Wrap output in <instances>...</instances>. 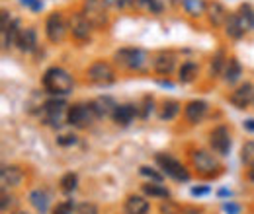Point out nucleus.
<instances>
[{"label": "nucleus", "instance_id": "37998d69", "mask_svg": "<svg viewBox=\"0 0 254 214\" xmlns=\"http://www.w3.org/2000/svg\"><path fill=\"white\" fill-rule=\"evenodd\" d=\"M223 211H225L227 214H241V207L229 201V203H225V205H223Z\"/></svg>", "mask_w": 254, "mask_h": 214}, {"label": "nucleus", "instance_id": "c85d7f7f", "mask_svg": "<svg viewBox=\"0 0 254 214\" xmlns=\"http://www.w3.org/2000/svg\"><path fill=\"white\" fill-rule=\"evenodd\" d=\"M182 6L184 10L190 14V16H201L205 14V8H207V2L205 0H182Z\"/></svg>", "mask_w": 254, "mask_h": 214}, {"label": "nucleus", "instance_id": "20e7f679", "mask_svg": "<svg viewBox=\"0 0 254 214\" xmlns=\"http://www.w3.org/2000/svg\"><path fill=\"white\" fill-rule=\"evenodd\" d=\"M68 31H70L68 20L64 18V14L61 10H55V12H51L47 16V20H45V37L49 39V43H53V45L63 43Z\"/></svg>", "mask_w": 254, "mask_h": 214}, {"label": "nucleus", "instance_id": "f704fd0d", "mask_svg": "<svg viewBox=\"0 0 254 214\" xmlns=\"http://www.w3.org/2000/svg\"><path fill=\"white\" fill-rule=\"evenodd\" d=\"M137 0H106L108 8H114V10H126L129 6H133Z\"/></svg>", "mask_w": 254, "mask_h": 214}, {"label": "nucleus", "instance_id": "c03bdc74", "mask_svg": "<svg viewBox=\"0 0 254 214\" xmlns=\"http://www.w3.org/2000/svg\"><path fill=\"white\" fill-rule=\"evenodd\" d=\"M207 191H209L207 187H203V189H197V187H193V189H191V195H205Z\"/></svg>", "mask_w": 254, "mask_h": 214}, {"label": "nucleus", "instance_id": "7ed1b4c3", "mask_svg": "<svg viewBox=\"0 0 254 214\" xmlns=\"http://www.w3.org/2000/svg\"><path fill=\"white\" fill-rule=\"evenodd\" d=\"M114 61L116 64H120L122 68L127 70H135V72H141L147 68L149 64V55L141 49H120L114 53Z\"/></svg>", "mask_w": 254, "mask_h": 214}, {"label": "nucleus", "instance_id": "72a5a7b5", "mask_svg": "<svg viewBox=\"0 0 254 214\" xmlns=\"http://www.w3.org/2000/svg\"><path fill=\"white\" fill-rule=\"evenodd\" d=\"M160 214H184V211H180V207L174 205L172 201H164L160 205Z\"/></svg>", "mask_w": 254, "mask_h": 214}, {"label": "nucleus", "instance_id": "de8ad7c7", "mask_svg": "<svg viewBox=\"0 0 254 214\" xmlns=\"http://www.w3.org/2000/svg\"><path fill=\"white\" fill-rule=\"evenodd\" d=\"M249 179H251V181H254V166L249 170Z\"/></svg>", "mask_w": 254, "mask_h": 214}, {"label": "nucleus", "instance_id": "9d476101", "mask_svg": "<svg viewBox=\"0 0 254 214\" xmlns=\"http://www.w3.org/2000/svg\"><path fill=\"white\" fill-rule=\"evenodd\" d=\"M209 144H211V150L219 156H229L231 152V132L225 125L215 127L211 132H209Z\"/></svg>", "mask_w": 254, "mask_h": 214}, {"label": "nucleus", "instance_id": "f8f14e48", "mask_svg": "<svg viewBox=\"0 0 254 214\" xmlns=\"http://www.w3.org/2000/svg\"><path fill=\"white\" fill-rule=\"evenodd\" d=\"M231 103L237 107V109H247L251 103L254 101V86L251 82H245L241 84L235 92L231 93Z\"/></svg>", "mask_w": 254, "mask_h": 214}, {"label": "nucleus", "instance_id": "412c9836", "mask_svg": "<svg viewBox=\"0 0 254 214\" xmlns=\"http://www.w3.org/2000/svg\"><path fill=\"white\" fill-rule=\"evenodd\" d=\"M235 14L239 16V22H241L243 30H245V31H253L254 30V6H253V4L243 2Z\"/></svg>", "mask_w": 254, "mask_h": 214}, {"label": "nucleus", "instance_id": "c756f323", "mask_svg": "<svg viewBox=\"0 0 254 214\" xmlns=\"http://www.w3.org/2000/svg\"><path fill=\"white\" fill-rule=\"evenodd\" d=\"M59 185H61V189H63L64 193H72L76 189V185H78V175L72 173V171H68V173H64L63 177H61Z\"/></svg>", "mask_w": 254, "mask_h": 214}, {"label": "nucleus", "instance_id": "6e6552de", "mask_svg": "<svg viewBox=\"0 0 254 214\" xmlns=\"http://www.w3.org/2000/svg\"><path fill=\"white\" fill-rule=\"evenodd\" d=\"M68 107L63 99H49L43 103V121L51 127H61L66 121Z\"/></svg>", "mask_w": 254, "mask_h": 214}, {"label": "nucleus", "instance_id": "cd10ccee", "mask_svg": "<svg viewBox=\"0 0 254 214\" xmlns=\"http://www.w3.org/2000/svg\"><path fill=\"white\" fill-rule=\"evenodd\" d=\"M180 113V103L176 99H166L162 101V107H160V119L162 121H172L176 115Z\"/></svg>", "mask_w": 254, "mask_h": 214}, {"label": "nucleus", "instance_id": "a18cd8bd", "mask_svg": "<svg viewBox=\"0 0 254 214\" xmlns=\"http://www.w3.org/2000/svg\"><path fill=\"white\" fill-rule=\"evenodd\" d=\"M245 128H247V130H254V119H249V121H245Z\"/></svg>", "mask_w": 254, "mask_h": 214}, {"label": "nucleus", "instance_id": "a19ab883", "mask_svg": "<svg viewBox=\"0 0 254 214\" xmlns=\"http://www.w3.org/2000/svg\"><path fill=\"white\" fill-rule=\"evenodd\" d=\"M24 6H28L32 12H39L41 8H43V2L41 0H20Z\"/></svg>", "mask_w": 254, "mask_h": 214}, {"label": "nucleus", "instance_id": "6ab92c4d", "mask_svg": "<svg viewBox=\"0 0 254 214\" xmlns=\"http://www.w3.org/2000/svg\"><path fill=\"white\" fill-rule=\"evenodd\" d=\"M16 45H18V49L24 51V53L33 51L35 45H37V33H35V30H33V28H22L18 39H16Z\"/></svg>", "mask_w": 254, "mask_h": 214}, {"label": "nucleus", "instance_id": "09e8293b", "mask_svg": "<svg viewBox=\"0 0 254 214\" xmlns=\"http://www.w3.org/2000/svg\"><path fill=\"white\" fill-rule=\"evenodd\" d=\"M14 214H28V213H26V211H16Z\"/></svg>", "mask_w": 254, "mask_h": 214}, {"label": "nucleus", "instance_id": "7c9ffc66", "mask_svg": "<svg viewBox=\"0 0 254 214\" xmlns=\"http://www.w3.org/2000/svg\"><path fill=\"white\" fill-rule=\"evenodd\" d=\"M137 4L141 8H145L147 12H151V14H160L164 10V2L162 0H137Z\"/></svg>", "mask_w": 254, "mask_h": 214}, {"label": "nucleus", "instance_id": "4468645a", "mask_svg": "<svg viewBox=\"0 0 254 214\" xmlns=\"http://www.w3.org/2000/svg\"><path fill=\"white\" fill-rule=\"evenodd\" d=\"M174 66H176V55L170 53V51H160V53H157V57L153 59V70L157 74H160V76L172 74Z\"/></svg>", "mask_w": 254, "mask_h": 214}, {"label": "nucleus", "instance_id": "393cba45", "mask_svg": "<svg viewBox=\"0 0 254 214\" xmlns=\"http://www.w3.org/2000/svg\"><path fill=\"white\" fill-rule=\"evenodd\" d=\"M197 74H199V66L195 62H184L180 66V70H178V80L182 84H190V82H193L197 78Z\"/></svg>", "mask_w": 254, "mask_h": 214}, {"label": "nucleus", "instance_id": "2f4dec72", "mask_svg": "<svg viewBox=\"0 0 254 214\" xmlns=\"http://www.w3.org/2000/svg\"><path fill=\"white\" fill-rule=\"evenodd\" d=\"M241 160H243V164L249 166V168L254 166V142L253 140H249V142L243 146V150H241Z\"/></svg>", "mask_w": 254, "mask_h": 214}, {"label": "nucleus", "instance_id": "dca6fc26", "mask_svg": "<svg viewBox=\"0 0 254 214\" xmlns=\"http://www.w3.org/2000/svg\"><path fill=\"white\" fill-rule=\"evenodd\" d=\"M0 179H2V187L8 189V187H20L24 181V170L18 168V166H4L2 168V173H0Z\"/></svg>", "mask_w": 254, "mask_h": 214}, {"label": "nucleus", "instance_id": "79ce46f5", "mask_svg": "<svg viewBox=\"0 0 254 214\" xmlns=\"http://www.w3.org/2000/svg\"><path fill=\"white\" fill-rule=\"evenodd\" d=\"M143 101H145V111H143V119H147V117H149V113L153 111V103H155V99H153L151 95H145V97H143Z\"/></svg>", "mask_w": 254, "mask_h": 214}, {"label": "nucleus", "instance_id": "b1692460", "mask_svg": "<svg viewBox=\"0 0 254 214\" xmlns=\"http://www.w3.org/2000/svg\"><path fill=\"white\" fill-rule=\"evenodd\" d=\"M225 33H227L229 39H241V37L245 35V30H243V26H241L237 14H231V16L227 18V22H225Z\"/></svg>", "mask_w": 254, "mask_h": 214}, {"label": "nucleus", "instance_id": "a211bd4d", "mask_svg": "<svg viewBox=\"0 0 254 214\" xmlns=\"http://www.w3.org/2000/svg\"><path fill=\"white\" fill-rule=\"evenodd\" d=\"M124 209H126V214H147L149 209H151V205L141 195H129L126 199Z\"/></svg>", "mask_w": 254, "mask_h": 214}, {"label": "nucleus", "instance_id": "f257e3e1", "mask_svg": "<svg viewBox=\"0 0 254 214\" xmlns=\"http://www.w3.org/2000/svg\"><path fill=\"white\" fill-rule=\"evenodd\" d=\"M72 76L61 66H51L43 74V88L53 95H66L68 92H72Z\"/></svg>", "mask_w": 254, "mask_h": 214}, {"label": "nucleus", "instance_id": "0eeeda50", "mask_svg": "<svg viewBox=\"0 0 254 214\" xmlns=\"http://www.w3.org/2000/svg\"><path fill=\"white\" fill-rule=\"evenodd\" d=\"M191 164L197 170V173H201L205 177H211L221 170L217 158L211 152H207V150H193L191 152Z\"/></svg>", "mask_w": 254, "mask_h": 214}, {"label": "nucleus", "instance_id": "aec40b11", "mask_svg": "<svg viewBox=\"0 0 254 214\" xmlns=\"http://www.w3.org/2000/svg\"><path fill=\"white\" fill-rule=\"evenodd\" d=\"M92 105H94V111L98 117H114L116 107H118V103H116L112 97H108V95L94 99Z\"/></svg>", "mask_w": 254, "mask_h": 214}, {"label": "nucleus", "instance_id": "9b49d317", "mask_svg": "<svg viewBox=\"0 0 254 214\" xmlns=\"http://www.w3.org/2000/svg\"><path fill=\"white\" fill-rule=\"evenodd\" d=\"M68 28H70L72 37L78 39V41H86V39H90L92 30H94V26L84 18L82 12H74V14L68 18Z\"/></svg>", "mask_w": 254, "mask_h": 214}, {"label": "nucleus", "instance_id": "c9c22d12", "mask_svg": "<svg viewBox=\"0 0 254 214\" xmlns=\"http://www.w3.org/2000/svg\"><path fill=\"white\" fill-rule=\"evenodd\" d=\"M74 214H100V213H98V207H96L94 203H80V205H76Z\"/></svg>", "mask_w": 254, "mask_h": 214}, {"label": "nucleus", "instance_id": "58836bf2", "mask_svg": "<svg viewBox=\"0 0 254 214\" xmlns=\"http://www.w3.org/2000/svg\"><path fill=\"white\" fill-rule=\"evenodd\" d=\"M14 203H16V199H14V197H10V195L4 191V193H2V211H4V213H8V211L14 207Z\"/></svg>", "mask_w": 254, "mask_h": 214}, {"label": "nucleus", "instance_id": "bb28decb", "mask_svg": "<svg viewBox=\"0 0 254 214\" xmlns=\"http://www.w3.org/2000/svg\"><path fill=\"white\" fill-rule=\"evenodd\" d=\"M141 189H143V193H145L147 197H153V199H168V197H170V191H168L164 185H160L159 181L145 183Z\"/></svg>", "mask_w": 254, "mask_h": 214}, {"label": "nucleus", "instance_id": "e433bc0d", "mask_svg": "<svg viewBox=\"0 0 254 214\" xmlns=\"http://www.w3.org/2000/svg\"><path fill=\"white\" fill-rule=\"evenodd\" d=\"M141 175H145V177H149V179H153V181H162V175H160L159 171H155L153 168H149V166H141Z\"/></svg>", "mask_w": 254, "mask_h": 214}, {"label": "nucleus", "instance_id": "2eb2a0df", "mask_svg": "<svg viewBox=\"0 0 254 214\" xmlns=\"http://www.w3.org/2000/svg\"><path fill=\"white\" fill-rule=\"evenodd\" d=\"M207 109H209L207 101H203V99H193V101H190V103L184 107V117H186V121L191 123V125H197V123H201V119L205 117Z\"/></svg>", "mask_w": 254, "mask_h": 214}, {"label": "nucleus", "instance_id": "f3484780", "mask_svg": "<svg viewBox=\"0 0 254 214\" xmlns=\"http://www.w3.org/2000/svg\"><path fill=\"white\" fill-rule=\"evenodd\" d=\"M137 117V105L133 103H118L116 107V113H114V123L116 125H122V127H127L129 123H133V119Z\"/></svg>", "mask_w": 254, "mask_h": 214}, {"label": "nucleus", "instance_id": "49530a36", "mask_svg": "<svg viewBox=\"0 0 254 214\" xmlns=\"http://www.w3.org/2000/svg\"><path fill=\"white\" fill-rule=\"evenodd\" d=\"M184 214H201V211H195V209H186Z\"/></svg>", "mask_w": 254, "mask_h": 214}, {"label": "nucleus", "instance_id": "8fccbe9b", "mask_svg": "<svg viewBox=\"0 0 254 214\" xmlns=\"http://www.w3.org/2000/svg\"><path fill=\"white\" fill-rule=\"evenodd\" d=\"M253 103H254V101H253Z\"/></svg>", "mask_w": 254, "mask_h": 214}, {"label": "nucleus", "instance_id": "4be33fe9", "mask_svg": "<svg viewBox=\"0 0 254 214\" xmlns=\"http://www.w3.org/2000/svg\"><path fill=\"white\" fill-rule=\"evenodd\" d=\"M241 72H243V66H241L239 59H227L225 70H223V76H225L227 84H235L241 78Z\"/></svg>", "mask_w": 254, "mask_h": 214}, {"label": "nucleus", "instance_id": "473e14b6", "mask_svg": "<svg viewBox=\"0 0 254 214\" xmlns=\"http://www.w3.org/2000/svg\"><path fill=\"white\" fill-rule=\"evenodd\" d=\"M74 211H76V207L72 201H63L53 209V214H72Z\"/></svg>", "mask_w": 254, "mask_h": 214}, {"label": "nucleus", "instance_id": "4c0bfd02", "mask_svg": "<svg viewBox=\"0 0 254 214\" xmlns=\"http://www.w3.org/2000/svg\"><path fill=\"white\" fill-rule=\"evenodd\" d=\"M223 64H225V61H223V53H217V55H215V59H213V62H211V76L221 72Z\"/></svg>", "mask_w": 254, "mask_h": 214}, {"label": "nucleus", "instance_id": "5701e85b", "mask_svg": "<svg viewBox=\"0 0 254 214\" xmlns=\"http://www.w3.org/2000/svg\"><path fill=\"white\" fill-rule=\"evenodd\" d=\"M30 203H32L33 209H35L39 214H47V211H49V195H47L45 191H41V189L32 191V195H30Z\"/></svg>", "mask_w": 254, "mask_h": 214}, {"label": "nucleus", "instance_id": "423d86ee", "mask_svg": "<svg viewBox=\"0 0 254 214\" xmlns=\"http://www.w3.org/2000/svg\"><path fill=\"white\" fill-rule=\"evenodd\" d=\"M159 168L172 179L176 181H190V171L186 170L184 164H180L176 158H172L170 154H157L155 156Z\"/></svg>", "mask_w": 254, "mask_h": 214}, {"label": "nucleus", "instance_id": "ddd939ff", "mask_svg": "<svg viewBox=\"0 0 254 214\" xmlns=\"http://www.w3.org/2000/svg\"><path fill=\"white\" fill-rule=\"evenodd\" d=\"M205 14H207V20L211 22L213 28H221V26H225L227 18L231 16V12L223 6L219 0H209V2H207V8H205Z\"/></svg>", "mask_w": 254, "mask_h": 214}, {"label": "nucleus", "instance_id": "a878e982", "mask_svg": "<svg viewBox=\"0 0 254 214\" xmlns=\"http://www.w3.org/2000/svg\"><path fill=\"white\" fill-rule=\"evenodd\" d=\"M20 31H22V28H20L18 20H12V24L6 30H2V45H4V49H8L10 45H16V39H18Z\"/></svg>", "mask_w": 254, "mask_h": 214}, {"label": "nucleus", "instance_id": "39448f33", "mask_svg": "<svg viewBox=\"0 0 254 214\" xmlns=\"http://www.w3.org/2000/svg\"><path fill=\"white\" fill-rule=\"evenodd\" d=\"M98 119L92 103H74L68 107L66 123L72 125L74 128H88Z\"/></svg>", "mask_w": 254, "mask_h": 214}, {"label": "nucleus", "instance_id": "ea45409f", "mask_svg": "<svg viewBox=\"0 0 254 214\" xmlns=\"http://www.w3.org/2000/svg\"><path fill=\"white\" fill-rule=\"evenodd\" d=\"M74 142H76V136H74V134H63V136L57 138V144H59V146H70V144H74Z\"/></svg>", "mask_w": 254, "mask_h": 214}, {"label": "nucleus", "instance_id": "1a4fd4ad", "mask_svg": "<svg viewBox=\"0 0 254 214\" xmlns=\"http://www.w3.org/2000/svg\"><path fill=\"white\" fill-rule=\"evenodd\" d=\"M86 74H88V78H90L94 84H100V86H108V84L116 82V70L112 68L110 62H106V61L92 62Z\"/></svg>", "mask_w": 254, "mask_h": 214}, {"label": "nucleus", "instance_id": "f03ea898", "mask_svg": "<svg viewBox=\"0 0 254 214\" xmlns=\"http://www.w3.org/2000/svg\"><path fill=\"white\" fill-rule=\"evenodd\" d=\"M80 12L84 18L98 30L106 28L110 24V14H108V4L106 0H82Z\"/></svg>", "mask_w": 254, "mask_h": 214}]
</instances>
